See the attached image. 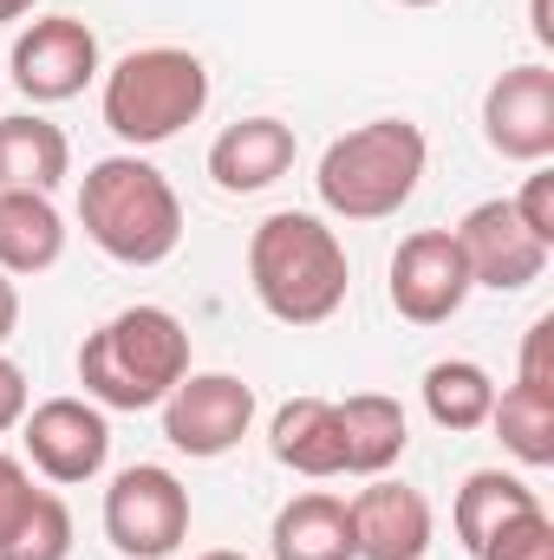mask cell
Segmentation results:
<instances>
[{"label":"cell","mask_w":554,"mask_h":560,"mask_svg":"<svg viewBox=\"0 0 554 560\" xmlns=\"http://www.w3.org/2000/svg\"><path fill=\"white\" fill-rule=\"evenodd\" d=\"M39 489H33V476H26V463H13L7 450H0V535L26 515V502H33Z\"/></svg>","instance_id":"cell-27"},{"label":"cell","mask_w":554,"mask_h":560,"mask_svg":"<svg viewBox=\"0 0 554 560\" xmlns=\"http://www.w3.org/2000/svg\"><path fill=\"white\" fill-rule=\"evenodd\" d=\"M72 555V509L59 495H33L26 515L0 535V560H66Z\"/></svg>","instance_id":"cell-23"},{"label":"cell","mask_w":554,"mask_h":560,"mask_svg":"<svg viewBox=\"0 0 554 560\" xmlns=\"http://www.w3.org/2000/svg\"><path fill=\"white\" fill-rule=\"evenodd\" d=\"M72 176V143L53 118L39 112H13L0 118V189H39L53 196Z\"/></svg>","instance_id":"cell-17"},{"label":"cell","mask_w":554,"mask_h":560,"mask_svg":"<svg viewBox=\"0 0 554 560\" xmlns=\"http://www.w3.org/2000/svg\"><path fill=\"white\" fill-rule=\"evenodd\" d=\"M26 411H33V398H26V372L0 352V436H7V430H20Z\"/></svg>","instance_id":"cell-28"},{"label":"cell","mask_w":554,"mask_h":560,"mask_svg":"<svg viewBox=\"0 0 554 560\" xmlns=\"http://www.w3.org/2000/svg\"><path fill=\"white\" fill-rule=\"evenodd\" d=\"M470 300V268L450 229H417L392 255V306L412 326H443Z\"/></svg>","instance_id":"cell-11"},{"label":"cell","mask_w":554,"mask_h":560,"mask_svg":"<svg viewBox=\"0 0 554 560\" xmlns=\"http://www.w3.org/2000/svg\"><path fill=\"white\" fill-rule=\"evenodd\" d=\"M483 138L509 163H549L554 156V72L516 66L483 92Z\"/></svg>","instance_id":"cell-12"},{"label":"cell","mask_w":554,"mask_h":560,"mask_svg":"<svg viewBox=\"0 0 554 560\" xmlns=\"http://www.w3.org/2000/svg\"><path fill=\"white\" fill-rule=\"evenodd\" d=\"M549 352H554V313H542V319L529 326V339H522V378H516V385L554 392V365H549Z\"/></svg>","instance_id":"cell-26"},{"label":"cell","mask_w":554,"mask_h":560,"mask_svg":"<svg viewBox=\"0 0 554 560\" xmlns=\"http://www.w3.org/2000/svg\"><path fill=\"white\" fill-rule=\"evenodd\" d=\"M476 560H554V522L549 509H535V515H522V522H509L489 548Z\"/></svg>","instance_id":"cell-24"},{"label":"cell","mask_w":554,"mask_h":560,"mask_svg":"<svg viewBox=\"0 0 554 560\" xmlns=\"http://www.w3.org/2000/svg\"><path fill=\"white\" fill-rule=\"evenodd\" d=\"M189 378V332L170 306H125L79 346V385L99 411H150Z\"/></svg>","instance_id":"cell-3"},{"label":"cell","mask_w":554,"mask_h":560,"mask_svg":"<svg viewBox=\"0 0 554 560\" xmlns=\"http://www.w3.org/2000/svg\"><path fill=\"white\" fill-rule=\"evenodd\" d=\"M542 509V495L522 482V476H503V469H476V476H463V489H457V509H450V522H457V541L470 548V555H483L509 522H522V515H535Z\"/></svg>","instance_id":"cell-20"},{"label":"cell","mask_w":554,"mask_h":560,"mask_svg":"<svg viewBox=\"0 0 554 560\" xmlns=\"http://www.w3.org/2000/svg\"><path fill=\"white\" fill-rule=\"evenodd\" d=\"M489 430L503 436V450L529 469H549L554 463V392L535 385H509L496 405H489Z\"/></svg>","instance_id":"cell-22"},{"label":"cell","mask_w":554,"mask_h":560,"mask_svg":"<svg viewBox=\"0 0 554 560\" xmlns=\"http://www.w3.org/2000/svg\"><path fill=\"white\" fill-rule=\"evenodd\" d=\"M105 125L112 138L150 150V143H170L183 125L203 118L209 105V66L183 46H138L125 52L112 72H105Z\"/></svg>","instance_id":"cell-5"},{"label":"cell","mask_w":554,"mask_h":560,"mask_svg":"<svg viewBox=\"0 0 554 560\" xmlns=\"http://www.w3.org/2000/svg\"><path fill=\"white\" fill-rule=\"evenodd\" d=\"M255 423V385H242L235 372H189L170 398H163V436L183 456H229Z\"/></svg>","instance_id":"cell-8"},{"label":"cell","mask_w":554,"mask_h":560,"mask_svg":"<svg viewBox=\"0 0 554 560\" xmlns=\"http://www.w3.org/2000/svg\"><path fill=\"white\" fill-rule=\"evenodd\" d=\"M268 450L293 476H346V443H339V405L333 398H287L268 423Z\"/></svg>","instance_id":"cell-15"},{"label":"cell","mask_w":554,"mask_h":560,"mask_svg":"<svg viewBox=\"0 0 554 560\" xmlns=\"http://www.w3.org/2000/svg\"><path fill=\"white\" fill-rule=\"evenodd\" d=\"M105 535L131 560H163L189 535V489L163 463H131L105 489Z\"/></svg>","instance_id":"cell-6"},{"label":"cell","mask_w":554,"mask_h":560,"mask_svg":"<svg viewBox=\"0 0 554 560\" xmlns=\"http://www.w3.org/2000/svg\"><path fill=\"white\" fill-rule=\"evenodd\" d=\"M79 222H85V242L99 255H112L118 268H157L183 242V202H176L170 176L157 163H143L138 150L99 156L85 170Z\"/></svg>","instance_id":"cell-2"},{"label":"cell","mask_w":554,"mask_h":560,"mask_svg":"<svg viewBox=\"0 0 554 560\" xmlns=\"http://www.w3.org/2000/svg\"><path fill=\"white\" fill-rule=\"evenodd\" d=\"M529 20H535V39L554 46V0H529Z\"/></svg>","instance_id":"cell-30"},{"label":"cell","mask_w":554,"mask_h":560,"mask_svg":"<svg viewBox=\"0 0 554 560\" xmlns=\"http://www.w3.org/2000/svg\"><path fill=\"white\" fill-rule=\"evenodd\" d=\"M196 560H249V555H235V548H216V555H196Z\"/></svg>","instance_id":"cell-32"},{"label":"cell","mask_w":554,"mask_h":560,"mask_svg":"<svg viewBox=\"0 0 554 560\" xmlns=\"http://www.w3.org/2000/svg\"><path fill=\"white\" fill-rule=\"evenodd\" d=\"M399 7H437V0H399Z\"/></svg>","instance_id":"cell-33"},{"label":"cell","mask_w":554,"mask_h":560,"mask_svg":"<svg viewBox=\"0 0 554 560\" xmlns=\"http://www.w3.org/2000/svg\"><path fill=\"white\" fill-rule=\"evenodd\" d=\"M20 443L33 456V469L59 489L72 482H92L112 456V423L92 398H46L20 418Z\"/></svg>","instance_id":"cell-9"},{"label":"cell","mask_w":554,"mask_h":560,"mask_svg":"<svg viewBox=\"0 0 554 560\" xmlns=\"http://www.w3.org/2000/svg\"><path fill=\"white\" fill-rule=\"evenodd\" d=\"M249 280H255V300L268 306V319H280V326H326L346 306L353 261H346L339 235L320 215L275 209L249 235Z\"/></svg>","instance_id":"cell-1"},{"label":"cell","mask_w":554,"mask_h":560,"mask_svg":"<svg viewBox=\"0 0 554 560\" xmlns=\"http://www.w3.org/2000/svg\"><path fill=\"white\" fill-rule=\"evenodd\" d=\"M26 13H33V0H0V26L7 20H26Z\"/></svg>","instance_id":"cell-31"},{"label":"cell","mask_w":554,"mask_h":560,"mask_svg":"<svg viewBox=\"0 0 554 560\" xmlns=\"http://www.w3.org/2000/svg\"><path fill=\"white\" fill-rule=\"evenodd\" d=\"M424 156L430 143L412 118H372L359 131L326 143L320 156V209L339 215V222H385L399 215L405 202L417 196V176H424Z\"/></svg>","instance_id":"cell-4"},{"label":"cell","mask_w":554,"mask_h":560,"mask_svg":"<svg viewBox=\"0 0 554 560\" xmlns=\"http://www.w3.org/2000/svg\"><path fill=\"white\" fill-rule=\"evenodd\" d=\"M457 248H463V268H470V287H496V293H522L549 275V242L529 235V222L516 215V202H476L457 229Z\"/></svg>","instance_id":"cell-10"},{"label":"cell","mask_w":554,"mask_h":560,"mask_svg":"<svg viewBox=\"0 0 554 560\" xmlns=\"http://www.w3.org/2000/svg\"><path fill=\"white\" fill-rule=\"evenodd\" d=\"M489 405H496V385L476 359H437L424 372V411L437 430H483L489 423Z\"/></svg>","instance_id":"cell-21"},{"label":"cell","mask_w":554,"mask_h":560,"mask_svg":"<svg viewBox=\"0 0 554 560\" xmlns=\"http://www.w3.org/2000/svg\"><path fill=\"white\" fill-rule=\"evenodd\" d=\"M287 170H293V125H280V118H242L209 143V176L222 196L275 189Z\"/></svg>","instance_id":"cell-14"},{"label":"cell","mask_w":554,"mask_h":560,"mask_svg":"<svg viewBox=\"0 0 554 560\" xmlns=\"http://www.w3.org/2000/svg\"><path fill=\"white\" fill-rule=\"evenodd\" d=\"M353 515V560H424L430 555V502L405 489V482H385L372 476V489H359L346 502Z\"/></svg>","instance_id":"cell-13"},{"label":"cell","mask_w":554,"mask_h":560,"mask_svg":"<svg viewBox=\"0 0 554 560\" xmlns=\"http://www.w3.org/2000/svg\"><path fill=\"white\" fill-rule=\"evenodd\" d=\"M66 255V215L39 189H0V275H46Z\"/></svg>","instance_id":"cell-16"},{"label":"cell","mask_w":554,"mask_h":560,"mask_svg":"<svg viewBox=\"0 0 554 560\" xmlns=\"http://www.w3.org/2000/svg\"><path fill=\"white\" fill-rule=\"evenodd\" d=\"M339 443H346V476H385L412 443L405 405L385 392H353L339 405Z\"/></svg>","instance_id":"cell-18"},{"label":"cell","mask_w":554,"mask_h":560,"mask_svg":"<svg viewBox=\"0 0 554 560\" xmlns=\"http://www.w3.org/2000/svg\"><path fill=\"white\" fill-rule=\"evenodd\" d=\"M20 332V287H13V275H0V346Z\"/></svg>","instance_id":"cell-29"},{"label":"cell","mask_w":554,"mask_h":560,"mask_svg":"<svg viewBox=\"0 0 554 560\" xmlns=\"http://www.w3.org/2000/svg\"><path fill=\"white\" fill-rule=\"evenodd\" d=\"M7 72H13V92L20 98L66 105V98H79L99 79V33L85 20H72V13H46V20H33L13 39Z\"/></svg>","instance_id":"cell-7"},{"label":"cell","mask_w":554,"mask_h":560,"mask_svg":"<svg viewBox=\"0 0 554 560\" xmlns=\"http://www.w3.org/2000/svg\"><path fill=\"white\" fill-rule=\"evenodd\" d=\"M516 215L529 222V235H535V242H549V248H554V170H535V176L522 183Z\"/></svg>","instance_id":"cell-25"},{"label":"cell","mask_w":554,"mask_h":560,"mask_svg":"<svg viewBox=\"0 0 554 560\" xmlns=\"http://www.w3.org/2000/svg\"><path fill=\"white\" fill-rule=\"evenodd\" d=\"M268 548H275V560H353V515L339 495L307 489L275 515Z\"/></svg>","instance_id":"cell-19"}]
</instances>
